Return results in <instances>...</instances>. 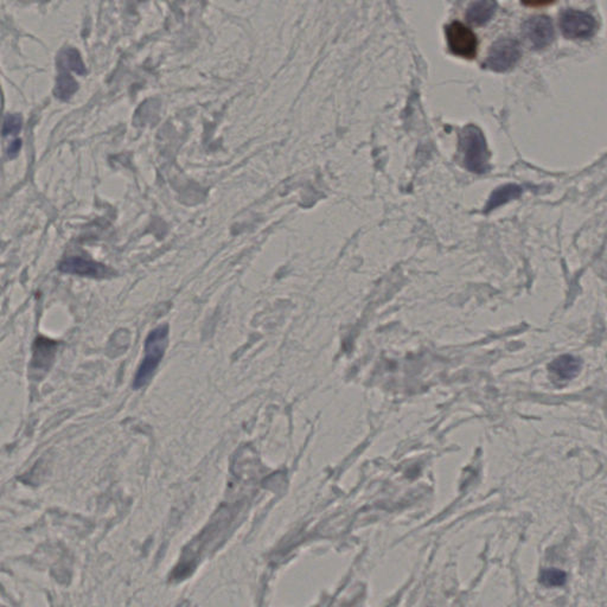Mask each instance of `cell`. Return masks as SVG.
<instances>
[{
    "mask_svg": "<svg viewBox=\"0 0 607 607\" xmlns=\"http://www.w3.org/2000/svg\"><path fill=\"white\" fill-rule=\"evenodd\" d=\"M20 147H22V140H20V139L13 140L11 142V145L8 146V157H15L18 154V152H20Z\"/></svg>",
    "mask_w": 607,
    "mask_h": 607,
    "instance_id": "obj_16",
    "label": "cell"
},
{
    "mask_svg": "<svg viewBox=\"0 0 607 607\" xmlns=\"http://www.w3.org/2000/svg\"><path fill=\"white\" fill-rule=\"evenodd\" d=\"M168 342V324L159 325L149 333L145 340L144 359L133 380L134 389H140L151 381L154 371H157L158 366L166 352Z\"/></svg>",
    "mask_w": 607,
    "mask_h": 607,
    "instance_id": "obj_1",
    "label": "cell"
},
{
    "mask_svg": "<svg viewBox=\"0 0 607 607\" xmlns=\"http://www.w3.org/2000/svg\"><path fill=\"white\" fill-rule=\"evenodd\" d=\"M562 34L569 39H587L596 31V20L587 12L566 10L560 17Z\"/></svg>",
    "mask_w": 607,
    "mask_h": 607,
    "instance_id": "obj_4",
    "label": "cell"
},
{
    "mask_svg": "<svg viewBox=\"0 0 607 607\" xmlns=\"http://www.w3.org/2000/svg\"><path fill=\"white\" fill-rule=\"evenodd\" d=\"M540 581L547 587H559L566 584L567 575L563 571L558 568L543 569L540 575Z\"/></svg>",
    "mask_w": 607,
    "mask_h": 607,
    "instance_id": "obj_14",
    "label": "cell"
},
{
    "mask_svg": "<svg viewBox=\"0 0 607 607\" xmlns=\"http://www.w3.org/2000/svg\"><path fill=\"white\" fill-rule=\"evenodd\" d=\"M581 361L572 355L560 356L549 364V371L560 380H571L580 371Z\"/></svg>",
    "mask_w": 607,
    "mask_h": 607,
    "instance_id": "obj_9",
    "label": "cell"
},
{
    "mask_svg": "<svg viewBox=\"0 0 607 607\" xmlns=\"http://www.w3.org/2000/svg\"><path fill=\"white\" fill-rule=\"evenodd\" d=\"M521 48L515 39H503L493 43L485 65L497 73H505L515 67L521 58Z\"/></svg>",
    "mask_w": 607,
    "mask_h": 607,
    "instance_id": "obj_3",
    "label": "cell"
},
{
    "mask_svg": "<svg viewBox=\"0 0 607 607\" xmlns=\"http://www.w3.org/2000/svg\"><path fill=\"white\" fill-rule=\"evenodd\" d=\"M462 149L464 151V164L469 171L474 173L489 171V149L484 134L477 126L469 125L462 130Z\"/></svg>",
    "mask_w": 607,
    "mask_h": 607,
    "instance_id": "obj_2",
    "label": "cell"
},
{
    "mask_svg": "<svg viewBox=\"0 0 607 607\" xmlns=\"http://www.w3.org/2000/svg\"><path fill=\"white\" fill-rule=\"evenodd\" d=\"M522 31L524 39L534 49H545L553 42V23L547 15H534L526 20Z\"/></svg>",
    "mask_w": 607,
    "mask_h": 607,
    "instance_id": "obj_6",
    "label": "cell"
},
{
    "mask_svg": "<svg viewBox=\"0 0 607 607\" xmlns=\"http://www.w3.org/2000/svg\"><path fill=\"white\" fill-rule=\"evenodd\" d=\"M60 271L68 274L81 275L88 278H107L112 274V271L107 266L99 264L92 260L84 259L80 256H72L63 260L60 265Z\"/></svg>",
    "mask_w": 607,
    "mask_h": 607,
    "instance_id": "obj_7",
    "label": "cell"
},
{
    "mask_svg": "<svg viewBox=\"0 0 607 607\" xmlns=\"http://www.w3.org/2000/svg\"><path fill=\"white\" fill-rule=\"evenodd\" d=\"M521 194H522V189L515 184H508L505 187H498L493 192V195L490 196L489 202L485 206V213H489L512 199H519Z\"/></svg>",
    "mask_w": 607,
    "mask_h": 607,
    "instance_id": "obj_11",
    "label": "cell"
},
{
    "mask_svg": "<svg viewBox=\"0 0 607 607\" xmlns=\"http://www.w3.org/2000/svg\"><path fill=\"white\" fill-rule=\"evenodd\" d=\"M22 130V118L18 114H8L4 119V127H3V134L8 135V134L20 133Z\"/></svg>",
    "mask_w": 607,
    "mask_h": 607,
    "instance_id": "obj_15",
    "label": "cell"
},
{
    "mask_svg": "<svg viewBox=\"0 0 607 607\" xmlns=\"http://www.w3.org/2000/svg\"><path fill=\"white\" fill-rule=\"evenodd\" d=\"M446 39L450 50L460 58H474L477 54L478 41L476 34L459 22L446 27Z\"/></svg>",
    "mask_w": 607,
    "mask_h": 607,
    "instance_id": "obj_5",
    "label": "cell"
},
{
    "mask_svg": "<svg viewBox=\"0 0 607 607\" xmlns=\"http://www.w3.org/2000/svg\"><path fill=\"white\" fill-rule=\"evenodd\" d=\"M497 10V3L495 1H476L467 8L466 18L469 22L476 25H484L493 18Z\"/></svg>",
    "mask_w": 607,
    "mask_h": 607,
    "instance_id": "obj_10",
    "label": "cell"
},
{
    "mask_svg": "<svg viewBox=\"0 0 607 607\" xmlns=\"http://www.w3.org/2000/svg\"><path fill=\"white\" fill-rule=\"evenodd\" d=\"M55 352H56V343L55 342L44 338V337H39L34 342V359L31 363L34 371H37L39 373L46 371L53 362Z\"/></svg>",
    "mask_w": 607,
    "mask_h": 607,
    "instance_id": "obj_8",
    "label": "cell"
},
{
    "mask_svg": "<svg viewBox=\"0 0 607 607\" xmlns=\"http://www.w3.org/2000/svg\"><path fill=\"white\" fill-rule=\"evenodd\" d=\"M58 67L60 69H65V70H73L80 75L86 74V67L82 62L80 53L74 48H68V49L62 51L58 56Z\"/></svg>",
    "mask_w": 607,
    "mask_h": 607,
    "instance_id": "obj_12",
    "label": "cell"
},
{
    "mask_svg": "<svg viewBox=\"0 0 607 607\" xmlns=\"http://www.w3.org/2000/svg\"><path fill=\"white\" fill-rule=\"evenodd\" d=\"M76 81L74 80V77L68 73V70L61 69V73L56 80L55 95L58 96V99L69 100L76 93Z\"/></svg>",
    "mask_w": 607,
    "mask_h": 607,
    "instance_id": "obj_13",
    "label": "cell"
}]
</instances>
